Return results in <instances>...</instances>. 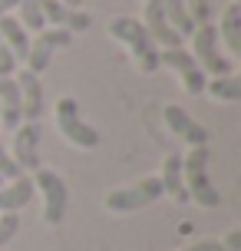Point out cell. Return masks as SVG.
<instances>
[{
	"label": "cell",
	"mask_w": 241,
	"mask_h": 251,
	"mask_svg": "<svg viewBox=\"0 0 241 251\" xmlns=\"http://www.w3.org/2000/svg\"><path fill=\"white\" fill-rule=\"evenodd\" d=\"M30 178H33V192L43 195V225H50V228L63 225L66 208H70V188H66L63 176L56 169H43L40 165Z\"/></svg>",
	"instance_id": "8992f818"
},
{
	"label": "cell",
	"mask_w": 241,
	"mask_h": 251,
	"mask_svg": "<svg viewBox=\"0 0 241 251\" xmlns=\"http://www.w3.org/2000/svg\"><path fill=\"white\" fill-rule=\"evenodd\" d=\"M218 40L221 47L228 50V56H241V3L238 0H228L221 7V17H218Z\"/></svg>",
	"instance_id": "4fadbf2b"
},
{
	"label": "cell",
	"mask_w": 241,
	"mask_h": 251,
	"mask_svg": "<svg viewBox=\"0 0 241 251\" xmlns=\"http://www.w3.org/2000/svg\"><path fill=\"white\" fill-rule=\"evenodd\" d=\"M221 248L225 251H241V228H231L228 235L221 238Z\"/></svg>",
	"instance_id": "83f0119b"
},
{
	"label": "cell",
	"mask_w": 241,
	"mask_h": 251,
	"mask_svg": "<svg viewBox=\"0 0 241 251\" xmlns=\"http://www.w3.org/2000/svg\"><path fill=\"white\" fill-rule=\"evenodd\" d=\"M37 37L43 40L53 53H56V50H66V47L73 43V33H66V30H60V26H47V30H40Z\"/></svg>",
	"instance_id": "7402d4cb"
},
{
	"label": "cell",
	"mask_w": 241,
	"mask_h": 251,
	"mask_svg": "<svg viewBox=\"0 0 241 251\" xmlns=\"http://www.w3.org/2000/svg\"><path fill=\"white\" fill-rule=\"evenodd\" d=\"M159 182H162V195H169L172 201L185 205L189 192H185V176H182V152H169L162 169H159Z\"/></svg>",
	"instance_id": "9a60e30c"
},
{
	"label": "cell",
	"mask_w": 241,
	"mask_h": 251,
	"mask_svg": "<svg viewBox=\"0 0 241 251\" xmlns=\"http://www.w3.org/2000/svg\"><path fill=\"white\" fill-rule=\"evenodd\" d=\"M37 192H33V178L30 176H17L10 182L0 185V215H20L30 205Z\"/></svg>",
	"instance_id": "5bb4252c"
},
{
	"label": "cell",
	"mask_w": 241,
	"mask_h": 251,
	"mask_svg": "<svg viewBox=\"0 0 241 251\" xmlns=\"http://www.w3.org/2000/svg\"><path fill=\"white\" fill-rule=\"evenodd\" d=\"M43 17H47V26H60L66 33H86L93 26V17L86 10H73V7H63L60 0H43Z\"/></svg>",
	"instance_id": "8fae6325"
},
{
	"label": "cell",
	"mask_w": 241,
	"mask_h": 251,
	"mask_svg": "<svg viewBox=\"0 0 241 251\" xmlns=\"http://www.w3.org/2000/svg\"><path fill=\"white\" fill-rule=\"evenodd\" d=\"M208 100L215 102H238L241 100V76L228 73V76H212L208 83H205V93Z\"/></svg>",
	"instance_id": "ac0fdd59"
},
{
	"label": "cell",
	"mask_w": 241,
	"mask_h": 251,
	"mask_svg": "<svg viewBox=\"0 0 241 251\" xmlns=\"http://www.w3.org/2000/svg\"><path fill=\"white\" fill-rule=\"evenodd\" d=\"M142 26H145V33L152 37V43L159 50H172V47H185V40L178 37L172 24H169V17L162 10V0H145V10H142Z\"/></svg>",
	"instance_id": "30bf717a"
},
{
	"label": "cell",
	"mask_w": 241,
	"mask_h": 251,
	"mask_svg": "<svg viewBox=\"0 0 241 251\" xmlns=\"http://www.w3.org/2000/svg\"><path fill=\"white\" fill-rule=\"evenodd\" d=\"M162 123H165V129L175 139H182L185 146H208V129H205L185 106H178V102L162 106Z\"/></svg>",
	"instance_id": "9c48e42d"
},
{
	"label": "cell",
	"mask_w": 241,
	"mask_h": 251,
	"mask_svg": "<svg viewBox=\"0 0 241 251\" xmlns=\"http://www.w3.org/2000/svg\"><path fill=\"white\" fill-rule=\"evenodd\" d=\"M159 66H169L178 76V86L185 89L189 96H202L208 76L198 70V63L192 60V53L185 47H172V50H159Z\"/></svg>",
	"instance_id": "52a82bcc"
},
{
	"label": "cell",
	"mask_w": 241,
	"mask_h": 251,
	"mask_svg": "<svg viewBox=\"0 0 241 251\" xmlns=\"http://www.w3.org/2000/svg\"><path fill=\"white\" fill-rule=\"evenodd\" d=\"M17 231H20V218H17V215H0V248H3L7 241H13Z\"/></svg>",
	"instance_id": "d4e9b609"
},
{
	"label": "cell",
	"mask_w": 241,
	"mask_h": 251,
	"mask_svg": "<svg viewBox=\"0 0 241 251\" xmlns=\"http://www.w3.org/2000/svg\"><path fill=\"white\" fill-rule=\"evenodd\" d=\"M40 142H43V129L40 123H20L13 129V146L10 159L17 162V169L24 176H33L40 169Z\"/></svg>",
	"instance_id": "ba28073f"
},
{
	"label": "cell",
	"mask_w": 241,
	"mask_h": 251,
	"mask_svg": "<svg viewBox=\"0 0 241 251\" xmlns=\"http://www.w3.org/2000/svg\"><path fill=\"white\" fill-rule=\"evenodd\" d=\"M63 7H73V10H83V0H60Z\"/></svg>",
	"instance_id": "f546056e"
},
{
	"label": "cell",
	"mask_w": 241,
	"mask_h": 251,
	"mask_svg": "<svg viewBox=\"0 0 241 251\" xmlns=\"http://www.w3.org/2000/svg\"><path fill=\"white\" fill-rule=\"evenodd\" d=\"M0 185H3V178H0Z\"/></svg>",
	"instance_id": "4dcf8cb0"
},
{
	"label": "cell",
	"mask_w": 241,
	"mask_h": 251,
	"mask_svg": "<svg viewBox=\"0 0 241 251\" xmlns=\"http://www.w3.org/2000/svg\"><path fill=\"white\" fill-rule=\"evenodd\" d=\"M0 40H3V47L17 56V63L26 60V53H30V33L20 26V20H17L13 13L0 20Z\"/></svg>",
	"instance_id": "e0dca14e"
},
{
	"label": "cell",
	"mask_w": 241,
	"mask_h": 251,
	"mask_svg": "<svg viewBox=\"0 0 241 251\" xmlns=\"http://www.w3.org/2000/svg\"><path fill=\"white\" fill-rule=\"evenodd\" d=\"M13 17L20 20L26 33H40L47 30V17H43V0H17V10Z\"/></svg>",
	"instance_id": "ffe728a7"
},
{
	"label": "cell",
	"mask_w": 241,
	"mask_h": 251,
	"mask_svg": "<svg viewBox=\"0 0 241 251\" xmlns=\"http://www.w3.org/2000/svg\"><path fill=\"white\" fill-rule=\"evenodd\" d=\"M24 123V102L13 76H0V129H17Z\"/></svg>",
	"instance_id": "2e32d148"
},
{
	"label": "cell",
	"mask_w": 241,
	"mask_h": 251,
	"mask_svg": "<svg viewBox=\"0 0 241 251\" xmlns=\"http://www.w3.org/2000/svg\"><path fill=\"white\" fill-rule=\"evenodd\" d=\"M212 149L208 146H189V152H182V176H185V192L198 208H218L221 205V192L215 188L212 176Z\"/></svg>",
	"instance_id": "6da1fadb"
},
{
	"label": "cell",
	"mask_w": 241,
	"mask_h": 251,
	"mask_svg": "<svg viewBox=\"0 0 241 251\" xmlns=\"http://www.w3.org/2000/svg\"><path fill=\"white\" fill-rule=\"evenodd\" d=\"M162 199V182L159 176H145L132 185H122V188H113L106 199H102V208L113 215H132V212H142L155 201Z\"/></svg>",
	"instance_id": "5b68a950"
},
{
	"label": "cell",
	"mask_w": 241,
	"mask_h": 251,
	"mask_svg": "<svg viewBox=\"0 0 241 251\" xmlns=\"http://www.w3.org/2000/svg\"><path fill=\"white\" fill-rule=\"evenodd\" d=\"M17 176H24L20 169H17V162L10 159V149L3 146V139H0V178L3 182H10V178H17Z\"/></svg>",
	"instance_id": "cb8c5ba5"
},
{
	"label": "cell",
	"mask_w": 241,
	"mask_h": 251,
	"mask_svg": "<svg viewBox=\"0 0 241 251\" xmlns=\"http://www.w3.org/2000/svg\"><path fill=\"white\" fill-rule=\"evenodd\" d=\"M192 43V60L198 63V70H202L208 79L212 76H228L235 73V60H231L225 47H221V40H218V30L215 24H198L195 26V33L189 37Z\"/></svg>",
	"instance_id": "3957f363"
},
{
	"label": "cell",
	"mask_w": 241,
	"mask_h": 251,
	"mask_svg": "<svg viewBox=\"0 0 241 251\" xmlns=\"http://www.w3.org/2000/svg\"><path fill=\"white\" fill-rule=\"evenodd\" d=\"M13 79H17L20 102H24V123H40V116H43V83H40V76H33L30 70H17Z\"/></svg>",
	"instance_id": "7c38bea8"
},
{
	"label": "cell",
	"mask_w": 241,
	"mask_h": 251,
	"mask_svg": "<svg viewBox=\"0 0 241 251\" xmlns=\"http://www.w3.org/2000/svg\"><path fill=\"white\" fill-rule=\"evenodd\" d=\"M162 10H165V17H169L172 30H175L182 40H189L192 33H195V20H192L185 0H162Z\"/></svg>",
	"instance_id": "d6986e66"
},
{
	"label": "cell",
	"mask_w": 241,
	"mask_h": 251,
	"mask_svg": "<svg viewBox=\"0 0 241 251\" xmlns=\"http://www.w3.org/2000/svg\"><path fill=\"white\" fill-rule=\"evenodd\" d=\"M50 63H53V50L43 43V40H30V53H26V60H24V70H30L33 76L40 73H47L50 70Z\"/></svg>",
	"instance_id": "44dd1931"
},
{
	"label": "cell",
	"mask_w": 241,
	"mask_h": 251,
	"mask_svg": "<svg viewBox=\"0 0 241 251\" xmlns=\"http://www.w3.org/2000/svg\"><path fill=\"white\" fill-rule=\"evenodd\" d=\"M185 3H189V13H192V20H195V26L198 24H212L218 0H185Z\"/></svg>",
	"instance_id": "603a6c76"
},
{
	"label": "cell",
	"mask_w": 241,
	"mask_h": 251,
	"mask_svg": "<svg viewBox=\"0 0 241 251\" xmlns=\"http://www.w3.org/2000/svg\"><path fill=\"white\" fill-rule=\"evenodd\" d=\"M109 37L119 40L129 50V56H132V63H136L139 73L149 76V73L159 70V47H155L152 37L145 33V26H142L139 17H129V13L116 17L113 24H109Z\"/></svg>",
	"instance_id": "7a4b0ae2"
},
{
	"label": "cell",
	"mask_w": 241,
	"mask_h": 251,
	"mask_svg": "<svg viewBox=\"0 0 241 251\" xmlns=\"http://www.w3.org/2000/svg\"><path fill=\"white\" fill-rule=\"evenodd\" d=\"M178 251H225V248H221V241H218V238H198V241L182 245Z\"/></svg>",
	"instance_id": "4316f807"
},
{
	"label": "cell",
	"mask_w": 241,
	"mask_h": 251,
	"mask_svg": "<svg viewBox=\"0 0 241 251\" xmlns=\"http://www.w3.org/2000/svg\"><path fill=\"white\" fill-rule=\"evenodd\" d=\"M13 10H17V0H0V20H3V17H10Z\"/></svg>",
	"instance_id": "f1b7e54d"
},
{
	"label": "cell",
	"mask_w": 241,
	"mask_h": 251,
	"mask_svg": "<svg viewBox=\"0 0 241 251\" xmlns=\"http://www.w3.org/2000/svg\"><path fill=\"white\" fill-rule=\"evenodd\" d=\"M17 66H20L17 56H13V53L3 47V40H0V76H13V73H17Z\"/></svg>",
	"instance_id": "484cf974"
},
{
	"label": "cell",
	"mask_w": 241,
	"mask_h": 251,
	"mask_svg": "<svg viewBox=\"0 0 241 251\" xmlns=\"http://www.w3.org/2000/svg\"><path fill=\"white\" fill-rule=\"evenodd\" d=\"M53 116H56V129H60V136L73 146V149H96L102 142L99 129L93 123H86L83 119V106H79V100H73V96H63V100H56V109H53Z\"/></svg>",
	"instance_id": "277c9868"
},
{
	"label": "cell",
	"mask_w": 241,
	"mask_h": 251,
	"mask_svg": "<svg viewBox=\"0 0 241 251\" xmlns=\"http://www.w3.org/2000/svg\"><path fill=\"white\" fill-rule=\"evenodd\" d=\"M142 3H145V0H142Z\"/></svg>",
	"instance_id": "1f68e13d"
}]
</instances>
